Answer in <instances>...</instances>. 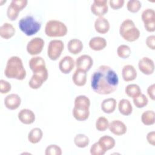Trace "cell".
<instances>
[{"label": "cell", "mask_w": 155, "mask_h": 155, "mask_svg": "<svg viewBox=\"0 0 155 155\" xmlns=\"http://www.w3.org/2000/svg\"><path fill=\"white\" fill-rule=\"evenodd\" d=\"M67 31L66 25L60 21L51 19L45 24V33L48 37H62L67 35Z\"/></svg>", "instance_id": "obj_5"}, {"label": "cell", "mask_w": 155, "mask_h": 155, "mask_svg": "<svg viewBox=\"0 0 155 155\" xmlns=\"http://www.w3.org/2000/svg\"><path fill=\"white\" fill-rule=\"evenodd\" d=\"M43 133L41 129L39 128H34L28 133V140L30 143L35 144L40 142Z\"/></svg>", "instance_id": "obj_28"}, {"label": "cell", "mask_w": 155, "mask_h": 155, "mask_svg": "<svg viewBox=\"0 0 155 155\" xmlns=\"http://www.w3.org/2000/svg\"><path fill=\"white\" fill-rule=\"evenodd\" d=\"M75 64L77 68L88 71L93 65V60L90 56L83 54L76 59Z\"/></svg>", "instance_id": "obj_14"}, {"label": "cell", "mask_w": 155, "mask_h": 155, "mask_svg": "<svg viewBox=\"0 0 155 155\" xmlns=\"http://www.w3.org/2000/svg\"><path fill=\"white\" fill-rule=\"evenodd\" d=\"M5 76L9 79L22 81L26 77V71L22 59L16 56L10 57L6 64L4 70Z\"/></svg>", "instance_id": "obj_2"}, {"label": "cell", "mask_w": 155, "mask_h": 155, "mask_svg": "<svg viewBox=\"0 0 155 155\" xmlns=\"http://www.w3.org/2000/svg\"><path fill=\"white\" fill-rule=\"evenodd\" d=\"M116 107V101L115 99L112 97L105 99L101 103V109L107 114H110L114 112Z\"/></svg>", "instance_id": "obj_25"}, {"label": "cell", "mask_w": 155, "mask_h": 155, "mask_svg": "<svg viewBox=\"0 0 155 155\" xmlns=\"http://www.w3.org/2000/svg\"><path fill=\"white\" fill-rule=\"evenodd\" d=\"M84 45L82 42L76 38L70 40L67 44V48L70 53L73 54H79L82 50Z\"/></svg>", "instance_id": "obj_24"}, {"label": "cell", "mask_w": 155, "mask_h": 155, "mask_svg": "<svg viewBox=\"0 0 155 155\" xmlns=\"http://www.w3.org/2000/svg\"><path fill=\"white\" fill-rule=\"evenodd\" d=\"M29 67L33 74L39 75L45 81L48 77V70L46 68L45 62L41 56H34L29 61Z\"/></svg>", "instance_id": "obj_7"}, {"label": "cell", "mask_w": 155, "mask_h": 155, "mask_svg": "<svg viewBox=\"0 0 155 155\" xmlns=\"http://www.w3.org/2000/svg\"><path fill=\"white\" fill-rule=\"evenodd\" d=\"M154 90H155V84H153L152 85H150L147 88V93H148L149 97L153 101H154V99H155Z\"/></svg>", "instance_id": "obj_43"}, {"label": "cell", "mask_w": 155, "mask_h": 155, "mask_svg": "<svg viewBox=\"0 0 155 155\" xmlns=\"http://www.w3.org/2000/svg\"><path fill=\"white\" fill-rule=\"evenodd\" d=\"M21 104V99L17 94H10L4 99L5 107L10 110H16L20 106Z\"/></svg>", "instance_id": "obj_16"}, {"label": "cell", "mask_w": 155, "mask_h": 155, "mask_svg": "<svg viewBox=\"0 0 155 155\" xmlns=\"http://www.w3.org/2000/svg\"><path fill=\"white\" fill-rule=\"evenodd\" d=\"M27 2V0H12L7 10V15L9 20H16L19 13L26 7Z\"/></svg>", "instance_id": "obj_8"}, {"label": "cell", "mask_w": 155, "mask_h": 155, "mask_svg": "<svg viewBox=\"0 0 155 155\" xmlns=\"http://www.w3.org/2000/svg\"><path fill=\"white\" fill-rule=\"evenodd\" d=\"M45 81H46L41 76L33 74L31 79L29 81L28 85L31 88L36 90L42 86L43 83Z\"/></svg>", "instance_id": "obj_32"}, {"label": "cell", "mask_w": 155, "mask_h": 155, "mask_svg": "<svg viewBox=\"0 0 155 155\" xmlns=\"http://www.w3.org/2000/svg\"><path fill=\"white\" fill-rule=\"evenodd\" d=\"M45 155H61L62 150L57 145L51 144L47 147L45 151Z\"/></svg>", "instance_id": "obj_37"}, {"label": "cell", "mask_w": 155, "mask_h": 155, "mask_svg": "<svg viewBox=\"0 0 155 155\" xmlns=\"http://www.w3.org/2000/svg\"><path fill=\"white\" fill-rule=\"evenodd\" d=\"M146 44L148 48L151 50L155 49V36H148L146 39Z\"/></svg>", "instance_id": "obj_41"}, {"label": "cell", "mask_w": 155, "mask_h": 155, "mask_svg": "<svg viewBox=\"0 0 155 155\" xmlns=\"http://www.w3.org/2000/svg\"><path fill=\"white\" fill-rule=\"evenodd\" d=\"M110 23L104 17H99L94 22V28L100 34H105L110 30Z\"/></svg>", "instance_id": "obj_19"}, {"label": "cell", "mask_w": 155, "mask_h": 155, "mask_svg": "<svg viewBox=\"0 0 155 155\" xmlns=\"http://www.w3.org/2000/svg\"><path fill=\"white\" fill-rule=\"evenodd\" d=\"M18 119L23 124L29 125L33 124L35 120V115L31 110L24 108L18 113Z\"/></svg>", "instance_id": "obj_18"}, {"label": "cell", "mask_w": 155, "mask_h": 155, "mask_svg": "<svg viewBox=\"0 0 155 155\" xmlns=\"http://www.w3.org/2000/svg\"><path fill=\"white\" fill-rule=\"evenodd\" d=\"M119 33L124 39L128 42H134L139 39L140 31L130 19L124 20L120 25Z\"/></svg>", "instance_id": "obj_4"}, {"label": "cell", "mask_w": 155, "mask_h": 155, "mask_svg": "<svg viewBox=\"0 0 155 155\" xmlns=\"http://www.w3.org/2000/svg\"><path fill=\"white\" fill-rule=\"evenodd\" d=\"M145 30L148 32L155 31V12L152 8L144 10L141 15Z\"/></svg>", "instance_id": "obj_10"}, {"label": "cell", "mask_w": 155, "mask_h": 155, "mask_svg": "<svg viewBox=\"0 0 155 155\" xmlns=\"http://www.w3.org/2000/svg\"><path fill=\"white\" fill-rule=\"evenodd\" d=\"M16 32L13 25L10 23H4L0 27V36L5 39H8L13 37Z\"/></svg>", "instance_id": "obj_23"}, {"label": "cell", "mask_w": 155, "mask_h": 155, "mask_svg": "<svg viewBox=\"0 0 155 155\" xmlns=\"http://www.w3.org/2000/svg\"><path fill=\"white\" fill-rule=\"evenodd\" d=\"M147 140L150 145L153 146L155 145V132L154 131L148 133L147 134Z\"/></svg>", "instance_id": "obj_42"}, {"label": "cell", "mask_w": 155, "mask_h": 155, "mask_svg": "<svg viewBox=\"0 0 155 155\" xmlns=\"http://www.w3.org/2000/svg\"><path fill=\"white\" fill-rule=\"evenodd\" d=\"M107 42L105 38L96 36L92 38L89 41V47L94 51H101L104 49L107 46Z\"/></svg>", "instance_id": "obj_21"}, {"label": "cell", "mask_w": 155, "mask_h": 155, "mask_svg": "<svg viewBox=\"0 0 155 155\" xmlns=\"http://www.w3.org/2000/svg\"><path fill=\"white\" fill-rule=\"evenodd\" d=\"M122 76L125 82L134 81L137 77V71L132 65H126L122 70Z\"/></svg>", "instance_id": "obj_20"}, {"label": "cell", "mask_w": 155, "mask_h": 155, "mask_svg": "<svg viewBox=\"0 0 155 155\" xmlns=\"http://www.w3.org/2000/svg\"><path fill=\"white\" fill-rule=\"evenodd\" d=\"M106 151L104 150L99 142H95L90 148V154L91 155H104Z\"/></svg>", "instance_id": "obj_38"}, {"label": "cell", "mask_w": 155, "mask_h": 155, "mask_svg": "<svg viewBox=\"0 0 155 155\" xmlns=\"http://www.w3.org/2000/svg\"><path fill=\"white\" fill-rule=\"evenodd\" d=\"M142 7L141 2L139 0H130L127 4V8L131 13H136Z\"/></svg>", "instance_id": "obj_36"}, {"label": "cell", "mask_w": 155, "mask_h": 155, "mask_svg": "<svg viewBox=\"0 0 155 155\" xmlns=\"http://www.w3.org/2000/svg\"><path fill=\"white\" fill-rule=\"evenodd\" d=\"M110 131L116 136H121L127 133V127L126 125L120 120H113L108 126Z\"/></svg>", "instance_id": "obj_15"}, {"label": "cell", "mask_w": 155, "mask_h": 155, "mask_svg": "<svg viewBox=\"0 0 155 155\" xmlns=\"http://www.w3.org/2000/svg\"><path fill=\"white\" fill-rule=\"evenodd\" d=\"M98 142L105 151L113 148L116 144L114 139L108 135L101 137Z\"/></svg>", "instance_id": "obj_27"}, {"label": "cell", "mask_w": 155, "mask_h": 155, "mask_svg": "<svg viewBox=\"0 0 155 155\" xmlns=\"http://www.w3.org/2000/svg\"><path fill=\"white\" fill-rule=\"evenodd\" d=\"M64 48V44L62 41L53 39L50 41L48 45L47 55L52 61H56L61 55Z\"/></svg>", "instance_id": "obj_9"}, {"label": "cell", "mask_w": 155, "mask_h": 155, "mask_svg": "<svg viewBox=\"0 0 155 155\" xmlns=\"http://www.w3.org/2000/svg\"><path fill=\"white\" fill-rule=\"evenodd\" d=\"M125 91L128 96L133 99L141 93V89L138 85L135 84H131L128 85L125 87Z\"/></svg>", "instance_id": "obj_30"}, {"label": "cell", "mask_w": 155, "mask_h": 155, "mask_svg": "<svg viewBox=\"0 0 155 155\" xmlns=\"http://www.w3.org/2000/svg\"><path fill=\"white\" fill-rule=\"evenodd\" d=\"M133 99L134 105L138 108H141L145 107L148 102L147 97L142 93H140L139 96L133 98Z\"/></svg>", "instance_id": "obj_35"}, {"label": "cell", "mask_w": 155, "mask_h": 155, "mask_svg": "<svg viewBox=\"0 0 155 155\" xmlns=\"http://www.w3.org/2000/svg\"><path fill=\"white\" fill-rule=\"evenodd\" d=\"M44 41L39 37L31 39L27 45V51L30 55H37L41 53L44 46Z\"/></svg>", "instance_id": "obj_11"}, {"label": "cell", "mask_w": 155, "mask_h": 155, "mask_svg": "<svg viewBox=\"0 0 155 155\" xmlns=\"http://www.w3.org/2000/svg\"><path fill=\"white\" fill-rule=\"evenodd\" d=\"M72 80L73 83L78 87L85 85L87 82V71L77 68L73 74Z\"/></svg>", "instance_id": "obj_22"}, {"label": "cell", "mask_w": 155, "mask_h": 155, "mask_svg": "<svg viewBox=\"0 0 155 155\" xmlns=\"http://www.w3.org/2000/svg\"><path fill=\"white\" fill-rule=\"evenodd\" d=\"M118 84L117 74L108 65L99 66L91 77V88L96 93L99 94H109L114 92Z\"/></svg>", "instance_id": "obj_1"}, {"label": "cell", "mask_w": 155, "mask_h": 155, "mask_svg": "<svg viewBox=\"0 0 155 155\" xmlns=\"http://www.w3.org/2000/svg\"><path fill=\"white\" fill-rule=\"evenodd\" d=\"M154 112L153 110H147L142 114L141 120L145 125H151L154 124Z\"/></svg>", "instance_id": "obj_31"}, {"label": "cell", "mask_w": 155, "mask_h": 155, "mask_svg": "<svg viewBox=\"0 0 155 155\" xmlns=\"http://www.w3.org/2000/svg\"><path fill=\"white\" fill-rule=\"evenodd\" d=\"M139 70L144 74L150 75L153 73L154 70V61L148 57L141 58L138 62Z\"/></svg>", "instance_id": "obj_13"}, {"label": "cell", "mask_w": 155, "mask_h": 155, "mask_svg": "<svg viewBox=\"0 0 155 155\" xmlns=\"http://www.w3.org/2000/svg\"><path fill=\"white\" fill-rule=\"evenodd\" d=\"M118 109L120 113L124 116H129L133 111V107L131 102L126 99L120 100L118 104Z\"/></svg>", "instance_id": "obj_26"}, {"label": "cell", "mask_w": 155, "mask_h": 155, "mask_svg": "<svg viewBox=\"0 0 155 155\" xmlns=\"http://www.w3.org/2000/svg\"><path fill=\"white\" fill-rule=\"evenodd\" d=\"M131 53V48L127 45H120L117 48V54L118 56L122 59L128 58L130 56Z\"/></svg>", "instance_id": "obj_33"}, {"label": "cell", "mask_w": 155, "mask_h": 155, "mask_svg": "<svg viewBox=\"0 0 155 155\" xmlns=\"http://www.w3.org/2000/svg\"><path fill=\"white\" fill-rule=\"evenodd\" d=\"M96 128L99 131H105L109 126L108 120L104 116L99 117L96 121Z\"/></svg>", "instance_id": "obj_34"}, {"label": "cell", "mask_w": 155, "mask_h": 155, "mask_svg": "<svg viewBox=\"0 0 155 155\" xmlns=\"http://www.w3.org/2000/svg\"><path fill=\"white\" fill-rule=\"evenodd\" d=\"M124 2V0H110L109 4L113 9L117 10L123 7Z\"/></svg>", "instance_id": "obj_40"}, {"label": "cell", "mask_w": 155, "mask_h": 155, "mask_svg": "<svg viewBox=\"0 0 155 155\" xmlns=\"http://www.w3.org/2000/svg\"><path fill=\"white\" fill-rule=\"evenodd\" d=\"M18 25L20 30L28 36L38 33L41 27V23L37 21L32 16L22 18L18 22Z\"/></svg>", "instance_id": "obj_6"}, {"label": "cell", "mask_w": 155, "mask_h": 155, "mask_svg": "<svg viewBox=\"0 0 155 155\" xmlns=\"http://www.w3.org/2000/svg\"><path fill=\"white\" fill-rule=\"evenodd\" d=\"M12 88L11 84L7 81L0 80V93L1 94L8 93Z\"/></svg>", "instance_id": "obj_39"}, {"label": "cell", "mask_w": 155, "mask_h": 155, "mask_svg": "<svg viewBox=\"0 0 155 155\" xmlns=\"http://www.w3.org/2000/svg\"><path fill=\"white\" fill-rule=\"evenodd\" d=\"M75 62L74 59L70 56L62 58L59 62V68L64 74H68L74 68Z\"/></svg>", "instance_id": "obj_17"}, {"label": "cell", "mask_w": 155, "mask_h": 155, "mask_svg": "<svg viewBox=\"0 0 155 155\" xmlns=\"http://www.w3.org/2000/svg\"><path fill=\"white\" fill-rule=\"evenodd\" d=\"M90 99L85 95H79L74 99V106L73 109V117L79 121L87 120L90 115Z\"/></svg>", "instance_id": "obj_3"}, {"label": "cell", "mask_w": 155, "mask_h": 155, "mask_svg": "<svg viewBox=\"0 0 155 155\" xmlns=\"http://www.w3.org/2000/svg\"><path fill=\"white\" fill-rule=\"evenodd\" d=\"M74 143L77 147L84 148L88 145L90 139L85 134H76L74 138Z\"/></svg>", "instance_id": "obj_29"}, {"label": "cell", "mask_w": 155, "mask_h": 155, "mask_svg": "<svg viewBox=\"0 0 155 155\" xmlns=\"http://www.w3.org/2000/svg\"><path fill=\"white\" fill-rule=\"evenodd\" d=\"M107 0H94L91 5V11L96 16L102 17L108 12Z\"/></svg>", "instance_id": "obj_12"}]
</instances>
